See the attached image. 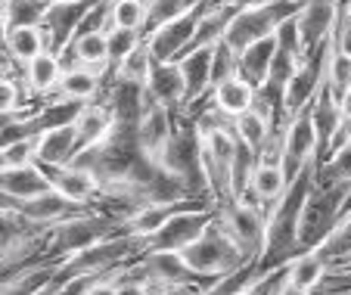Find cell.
Instances as JSON below:
<instances>
[{"label":"cell","mask_w":351,"mask_h":295,"mask_svg":"<svg viewBox=\"0 0 351 295\" xmlns=\"http://www.w3.org/2000/svg\"><path fill=\"white\" fill-rule=\"evenodd\" d=\"M348 190L351 184L336 180V177H324L317 171L314 187L302 205V215H298V249H317L332 233V227L342 221V205Z\"/></svg>","instance_id":"cell-4"},{"label":"cell","mask_w":351,"mask_h":295,"mask_svg":"<svg viewBox=\"0 0 351 295\" xmlns=\"http://www.w3.org/2000/svg\"><path fill=\"white\" fill-rule=\"evenodd\" d=\"M44 50H50V38H47L44 22H38V25H34V22H28V25H10L7 40H3V53H7L13 62L25 66L28 59Z\"/></svg>","instance_id":"cell-24"},{"label":"cell","mask_w":351,"mask_h":295,"mask_svg":"<svg viewBox=\"0 0 351 295\" xmlns=\"http://www.w3.org/2000/svg\"><path fill=\"white\" fill-rule=\"evenodd\" d=\"M274 53H277V34H267V38L255 40L249 44L245 50H239V66L237 72L243 75L245 81H252L255 87H261L271 75V62H274Z\"/></svg>","instance_id":"cell-25"},{"label":"cell","mask_w":351,"mask_h":295,"mask_svg":"<svg viewBox=\"0 0 351 295\" xmlns=\"http://www.w3.org/2000/svg\"><path fill=\"white\" fill-rule=\"evenodd\" d=\"M47 227L34 224L19 209H0V268L13 270L40 255Z\"/></svg>","instance_id":"cell-6"},{"label":"cell","mask_w":351,"mask_h":295,"mask_svg":"<svg viewBox=\"0 0 351 295\" xmlns=\"http://www.w3.org/2000/svg\"><path fill=\"white\" fill-rule=\"evenodd\" d=\"M206 3H199L196 10L184 13L180 19H171L168 25H162V28H156V32L146 34V40H149V47H153V53H156V62H171V59L184 56V50L190 47L193 34H196L199 19H202V13H206Z\"/></svg>","instance_id":"cell-12"},{"label":"cell","mask_w":351,"mask_h":295,"mask_svg":"<svg viewBox=\"0 0 351 295\" xmlns=\"http://www.w3.org/2000/svg\"><path fill=\"white\" fill-rule=\"evenodd\" d=\"M199 146H202V171H206L208 190L218 205L233 199V162L239 152V137L233 131V118L221 115L215 106L196 115Z\"/></svg>","instance_id":"cell-1"},{"label":"cell","mask_w":351,"mask_h":295,"mask_svg":"<svg viewBox=\"0 0 351 295\" xmlns=\"http://www.w3.org/2000/svg\"><path fill=\"white\" fill-rule=\"evenodd\" d=\"M121 230V217L112 215L106 209H81L72 215L60 217L56 224L47 227L44 246H40V255L44 258H69L75 252H84L90 246L103 243L106 236L119 233Z\"/></svg>","instance_id":"cell-2"},{"label":"cell","mask_w":351,"mask_h":295,"mask_svg":"<svg viewBox=\"0 0 351 295\" xmlns=\"http://www.w3.org/2000/svg\"><path fill=\"white\" fill-rule=\"evenodd\" d=\"M199 3L206 0H146V25H143V34L156 32V28L168 25L171 19H180L184 13L196 10Z\"/></svg>","instance_id":"cell-29"},{"label":"cell","mask_w":351,"mask_h":295,"mask_svg":"<svg viewBox=\"0 0 351 295\" xmlns=\"http://www.w3.org/2000/svg\"><path fill=\"white\" fill-rule=\"evenodd\" d=\"M81 152L78 143V128L75 121H62V125H50L38 131L34 137V162L44 168H56V165L75 162Z\"/></svg>","instance_id":"cell-13"},{"label":"cell","mask_w":351,"mask_h":295,"mask_svg":"<svg viewBox=\"0 0 351 295\" xmlns=\"http://www.w3.org/2000/svg\"><path fill=\"white\" fill-rule=\"evenodd\" d=\"M342 112L345 115H351V87H348V93L342 97Z\"/></svg>","instance_id":"cell-39"},{"label":"cell","mask_w":351,"mask_h":295,"mask_svg":"<svg viewBox=\"0 0 351 295\" xmlns=\"http://www.w3.org/2000/svg\"><path fill=\"white\" fill-rule=\"evenodd\" d=\"M317 171L324 177H336V180H345V184H351V143L336 146V150H332L326 158H320Z\"/></svg>","instance_id":"cell-33"},{"label":"cell","mask_w":351,"mask_h":295,"mask_svg":"<svg viewBox=\"0 0 351 295\" xmlns=\"http://www.w3.org/2000/svg\"><path fill=\"white\" fill-rule=\"evenodd\" d=\"M174 128H178V118H174L171 106L146 99L143 112L137 118V140L153 162H162V156H165L168 143L174 137Z\"/></svg>","instance_id":"cell-10"},{"label":"cell","mask_w":351,"mask_h":295,"mask_svg":"<svg viewBox=\"0 0 351 295\" xmlns=\"http://www.w3.org/2000/svg\"><path fill=\"white\" fill-rule=\"evenodd\" d=\"M0 190L7 196L28 202V199L40 196V193L53 190L50 184V174H47L44 165L32 162V165H19V168H0Z\"/></svg>","instance_id":"cell-20"},{"label":"cell","mask_w":351,"mask_h":295,"mask_svg":"<svg viewBox=\"0 0 351 295\" xmlns=\"http://www.w3.org/2000/svg\"><path fill=\"white\" fill-rule=\"evenodd\" d=\"M212 59H215V47H199V50H186L178 59L180 72L186 81V106L180 112H190L196 103L208 99L212 93Z\"/></svg>","instance_id":"cell-16"},{"label":"cell","mask_w":351,"mask_h":295,"mask_svg":"<svg viewBox=\"0 0 351 295\" xmlns=\"http://www.w3.org/2000/svg\"><path fill=\"white\" fill-rule=\"evenodd\" d=\"M218 217L227 227V233L237 239L239 249L252 258V261H258V258L265 255V243H267V211H265V205L233 196L230 202L218 205Z\"/></svg>","instance_id":"cell-7"},{"label":"cell","mask_w":351,"mask_h":295,"mask_svg":"<svg viewBox=\"0 0 351 295\" xmlns=\"http://www.w3.org/2000/svg\"><path fill=\"white\" fill-rule=\"evenodd\" d=\"M332 44H336V50L351 56V0H339V22L332 32Z\"/></svg>","instance_id":"cell-35"},{"label":"cell","mask_w":351,"mask_h":295,"mask_svg":"<svg viewBox=\"0 0 351 295\" xmlns=\"http://www.w3.org/2000/svg\"><path fill=\"white\" fill-rule=\"evenodd\" d=\"M289 187V177H286L283 165L277 162H255V171H252V180H249V190L258 196V202L267 209L280 202V196L286 193Z\"/></svg>","instance_id":"cell-26"},{"label":"cell","mask_w":351,"mask_h":295,"mask_svg":"<svg viewBox=\"0 0 351 295\" xmlns=\"http://www.w3.org/2000/svg\"><path fill=\"white\" fill-rule=\"evenodd\" d=\"M10 32V19H7V10H3V0H0V53H3V40H7Z\"/></svg>","instance_id":"cell-36"},{"label":"cell","mask_w":351,"mask_h":295,"mask_svg":"<svg viewBox=\"0 0 351 295\" xmlns=\"http://www.w3.org/2000/svg\"><path fill=\"white\" fill-rule=\"evenodd\" d=\"M146 93H149V99H156V103L171 106L174 112L184 109L186 106V81H184V72H180L178 59H171V62H156L153 75L146 81Z\"/></svg>","instance_id":"cell-19"},{"label":"cell","mask_w":351,"mask_h":295,"mask_svg":"<svg viewBox=\"0 0 351 295\" xmlns=\"http://www.w3.org/2000/svg\"><path fill=\"white\" fill-rule=\"evenodd\" d=\"M106 38H109V62L115 66V62H121L146 34L140 32V28H115L112 25V28H106Z\"/></svg>","instance_id":"cell-32"},{"label":"cell","mask_w":351,"mask_h":295,"mask_svg":"<svg viewBox=\"0 0 351 295\" xmlns=\"http://www.w3.org/2000/svg\"><path fill=\"white\" fill-rule=\"evenodd\" d=\"M25 112V87L22 81L0 75V115H22Z\"/></svg>","instance_id":"cell-34"},{"label":"cell","mask_w":351,"mask_h":295,"mask_svg":"<svg viewBox=\"0 0 351 295\" xmlns=\"http://www.w3.org/2000/svg\"><path fill=\"white\" fill-rule=\"evenodd\" d=\"M47 3H84V0H47Z\"/></svg>","instance_id":"cell-40"},{"label":"cell","mask_w":351,"mask_h":295,"mask_svg":"<svg viewBox=\"0 0 351 295\" xmlns=\"http://www.w3.org/2000/svg\"><path fill=\"white\" fill-rule=\"evenodd\" d=\"M255 93H258V87H255L252 81H245L243 75L237 72V75H230V78L218 81V84L212 87V93H208V106H215V109L227 118H237V115H243L245 109H252L255 106Z\"/></svg>","instance_id":"cell-21"},{"label":"cell","mask_w":351,"mask_h":295,"mask_svg":"<svg viewBox=\"0 0 351 295\" xmlns=\"http://www.w3.org/2000/svg\"><path fill=\"white\" fill-rule=\"evenodd\" d=\"M50 174V184H53L56 193L75 202L78 209H93L103 196V180L93 174L90 168L78 162H69V165H56V168H47Z\"/></svg>","instance_id":"cell-11"},{"label":"cell","mask_w":351,"mask_h":295,"mask_svg":"<svg viewBox=\"0 0 351 295\" xmlns=\"http://www.w3.org/2000/svg\"><path fill=\"white\" fill-rule=\"evenodd\" d=\"M66 53H69V66L78 62V66L112 72V62H109V38L103 28H81V32L72 38V44H69Z\"/></svg>","instance_id":"cell-22"},{"label":"cell","mask_w":351,"mask_h":295,"mask_svg":"<svg viewBox=\"0 0 351 295\" xmlns=\"http://www.w3.org/2000/svg\"><path fill=\"white\" fill-rule=\"evenodd\" d=\"M184 264L199 276V280H208L212 286L218 276H227L233 270H239L243 264H249L252 258L239 249V243L227 233V227L221 224V217L215 215V221L206 227V233L199 236L196 243H190L186 249H180ZM206 286V292H208Z\"/></svg>","instance_id":"cell-3"},{"label":"cell","mask_w":351,"mask_h":295,"mask_svg":"<svg viewBox=\"0 0 351 295\" xmlns=\"http://www.w3.org/2000/svg\"><path fill=\"white\" fill-rule=\"evenodd\" d=\"M218 205H193V209H180L146 239V252H180L190 243H196L206 233V227L215 221Z\"/></svg>","instance_id":"cell-8"},{"label":"cell","mask_w":351,"mask_h":295,"mask_svg":"<svg viewBox=\"0 0 351 295\" xmlns=\"http://www.w3.org/2000/svg\"><path fill=\"white\" fill-rule=\"evenodd\" d=\"M330 276V264L317 249H302L289 258V292H314Z\"/></svg>","instance_id":"cell-23"},{"label":"cell","mask_w":351,"mask_h":295,"mask_svg":"<svg viewBox=\"0 0 351 295\" xmlns=\"http://www.w3.org/2000/svg\"><path fill=\"white\" fill-rule=\"evenodd\" d=\"M62 72H66V62H62L60 53L44 50V53H38V56H32L25 66H22V75H19L22 87H25V97L47 99L56 91Z\"/></svg>","instance_id":"cell-15"},{"label":"cell","mask_w":351,"mask_h":295,"mask_svg":"<svg viewBox=\"0 0 351 295\" xmlns=\"http://www.w3.org/2000/svg\"><path fill=\"white\" fill-rule=\"evenodd\" d=\"M342 137H345V143H351V115H345V121H342Z\"/></svg>","instance_id":"cell-38"},{"label":"cell","mask_w":351,"mask_h":295,"mask_svg":"<svg viewBox=\"0 0 351 295\" xmlns=\"http://www.w3.org/2000/svg\"><path fill=\"white\" fill-rule=\"evenodd\" d=\"M153 66H156V53H153V47H149V40L143 38L131 53H128L125 59H121V62H115L109 75L146 87V81H149V75H153Z\"/></svg>","instance_id":"cell-28"},{"label":"cell","mask_w":351,"mask_h":295,"mask_svg":"<svg viewBox=\"0 0 351 295\" xmlns=\"http://www.w3.org/2000/svg\"><path fill=\"white\" fill-rule=\"evenodd\" d=\"M3 10H7L10 25H28V22H44L50 13V3L47 0H3Z\"/></svg>","instance_id":"cell-31"},{"label":"cell","mask_w":351,"mask_h":295,"mask_svg":"<svg viewBox=\"0 0 351 295\" xmlns=\"http://www.w3.org/2000/svg\"><path fill=\"white\" fill-rule=\"evenodd\" d=\"M208 3H221V7H249V3H258V0H208Z\"/></svg>","instance_id":"cell-37"},{"label":"cell","mask_w":351,"mask_h":295,"mask_svg":"<svg viewBox=\"0 0 351 295\" xmlns=\"http://www.w3.org/2000/svg\"><path fill=\"white\" fill-rule=\"evenodd\" d=\"M106 78H109V72H103V69H90V66H78V62H72V66H66L60 84H56V91L50 93V97L87 103V99L103 97V91H106Z\"/></svg>","instance_id":"cell-17"},{"label":"cell","mask_w":351,"mask_h":295,"mask_svg":"<svg viewBox=\"0 0 351 295\" xmlns=\"http://www.w3.org/2000/svg\"><path fill=\"white\" fill-rule=\"evenodd\" d=\"M320 158V140L314 128L311 109H302L286 118L283 125V171L286 177H298L311 162Z\"/></svg>","instance_id":"cell-9"},{"label":"cell","mask_w":351,"mask_h":295,"mask_svg":"<svg viewBox=\"0 0 351 295\" xmlns=\"http://www.w3.org/2000/svg\"><path fill=\"white\" fill-rule=\"evenodd\" d=\"M298 22V34H302V44L305 53L320 47L324 40L332 38L339 22V0H302V7L295 13Z\"/></svg>","instance_id":"cell-14"},{"label":"cell","mask_w":351,"mask_h":295,"mask_svg":"<svg viewBox=\"0 0 351 295\" xmlns=\"http://www.w3.org/2000/svg\"><path fill=\"white\" fill-rule=\"evenodd\" d=\"M326 87H330V93L342 103V97L348 93L351 87V56L342 50H336V44H332V53H330V62H326Z\"/></svg>","instance_id":"cell-30"},{"label":"cell","mask_w":351,"mask_h":295,"mask_svg":"<svg viewBox=\"0 0 351 295\" xmlns=\"http://www.w3.org/2000/svg\"><path fill=\"white\" fill-rule=\"evenodd\" d=\"M75 128H78V143L81 150H90V146L103 143V140L112 134L115 128V112L106 99H87L81 103L78 115H75Z\"/></svg>","instance_id":"cell-18"},{"label":"cell","mask_w":351,"mask_h":295,"mask_svg":"<svg viewBox=\"0 0 351 295\" xmlns=\"http://www.w3.org/2000/svg\"><path fill=\"white\" fill-rule=\"evenodd\" d=\"M302 0H258V3H249V7H239L237 16L230 19L224 32V40L233 50H245L249 44L267 38V34L277 32V25L283 19L298 13Z\"/></svg>","instance_id":"cell-5"},{"label":"cell","mask_w":351,"mask_h":295,"mask_svg":"<svg viewBox=\"0 0 351 295\" xmlns=\"http://www.w3.org/2000/svg\"><path fill=\"white\" fill-rule=\"evenodd\" d=\"M277 121H274L267 112H261L258 106H252V109H245L243 115H237L233 118V131H237V137H239V143H245L249 150L258 156L261 152V146L271 140V134L277 131Z\"/></svg>","instance_id":"cell-27"}]
</instances>
